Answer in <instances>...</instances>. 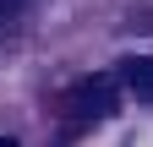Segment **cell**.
Wrapping results in <instances>:
<instances>
[{
	"label": "cell",
	"mask_w": 153,
	"mask_h": 147,
	"mask_svg": "<svg viewBox=\"0 0 153 147\" xmlns=\"http://www.w3.org/2000/svg\"><path fill=\"white\" fill-rule=\"evenodd\" d=\"M115 104H120V93H115L109 76H82V82L71 87V115L82 120V125H88V120H109Z\"/></svg>",
	"instance_id": "6da1fadb"
},
{
	"label": "cell",
	"mask_w": 153,
	"mask_h": 147,
	"mask_svg": "<svg viewBox=\"0 0 153 147\" xmlns=\"http://www.w3.org/2000/svg\"><path fill=\"white\" fill-rule=\"evenodd\" d=\"M126 82H131V93H137L142 104H153V54H142V60H126Z\"/></svg>",
	"instance_id": "7a4b0ae2"
},
{
	"label": "cell",
	"mask_w": 153,
	"mask_h": 147,
	"mask_svg": "<svg viewBox=\"0 0 153 147\" xmlns=\"http://www.w3.org/2000/svg\"><path fill=\"white\" fill-rule=\"evenodd\" d=\"M22 11H27V0H0V33H11L22 22Z\"/></svg>",
	"instance_id": "3957f363"
},
{
	"label": "cell",
	"mask_w": 153,
	"mask_h": 147,
	"mask_svg": "<svg viewBox=\"0 0 153 147\" xmlns=\"http://www.w3.org/2000/svg\"><path fill=\"white\" fill-rule=\"evenodd\" d=\"M0 147H16V142H11V136H0Z\"/></svg>",
	"instance_id": "277c9868"
}]
</instances>
